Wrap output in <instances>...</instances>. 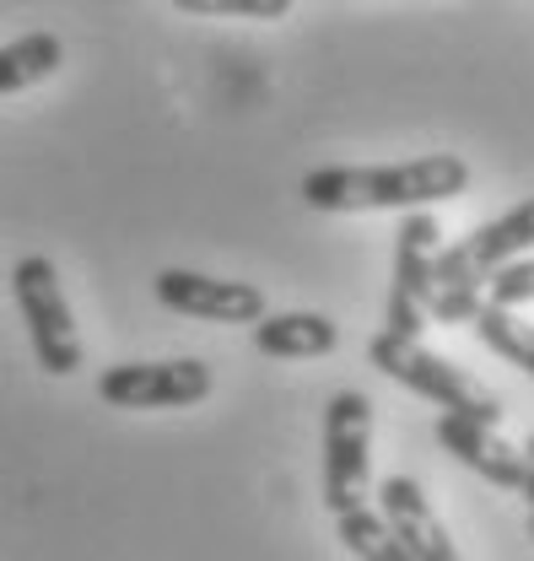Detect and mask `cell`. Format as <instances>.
Here are the masks:
<instances>
[{
  "label": "cell",
  "mask_w": 534,
  "mask_h": 561,
  "mask_svg": "<svg viewBox=\"0 0 534 561\" xmlns=\"http://www.w3.org/2000/svg\"><path fill=\"white\" fill-rule=\"evenodd\" d=\"M367 362H373L384 378L405 383L410 394H421V400H432L438 411H448V416L480 421V426H502V400H497L486 383H475L465 367L443 362L438 351H427L421 341H410V335L378 330V335L367 341Z\"/></svg>",
  "instance_id": "cell-3"
},
{
  "label": "cell",
  "mask_w": 534,
  "mask_h": 561,
  "mask_svg": "<svg viewBox=\"0 0 534 561\" xmlns=\"http://www.w3.org/2000/svg\"><path fill=\"white\" fill-rule=\"evenodd\" d=\"M254 346L265 356H286V362L330 356L340 346V324L325 313H265V319H254Z\"/></svg>",
  "instance_id": "cell-11"
},
{
  "label": "cell",
  "mask_w": 534,
  "mask_h": 561,
  "mask_svg": "<svg viewBox=\"0 0 534 561\" xmlns=\"http://www.w3.org/2000/svg\"><path fill=\"white\" fill-rule=\"evenodd\" d=\"M216 378L201 356H173V362H120L103 367L98 400L114 411H179L211 400Z\"/></svg>",
  "instance_id": "cell-6"
},
{
  "label": "cell",
  "mask_w": 534,
  "mask_h": 561,
  "mask_svg": "<svg viewBox=\"0 0 534 561\" xmlns=\"http://www.w3.org/2000/svg\"><path fill=\"white\" fill-rule=\"evenodd\" d=\"M519 491H524V502L534 507V465H530V476H524V486H519Z\"/></svg>",
  "instance_id": "cell-17"
},
{
  "label": "cell",
  "mask_w": 534,
  "mask_h": 561,
  "mask_svg": "<svg viewBox=\"0 0 534 561\" xmlns=\"http://www.w3.org/2000/svg\"><path fill=\"white\" fill-rule=\"evenodd\" d=\"M157 302L184 313V319H205V324H254L265 319L270 302L254 280H221L201 276V271H157L151 280Z\"/></svg>",
  "instance_id": "cell-8"
},
{
  "label": "cell",
  "mask_w": 534,
  "mask_h": 561,
  "mask_svg": "<svg viewBox=\"0 0 534 561\" xmlns=\"http://www.w3.org/2000/svg\"><path fill=\"white\" fill-rule=\"evenodd\" d=\"M469 324H475V335L497 351L502 362H513L519 373L534 378V324H524L513 308H497V302H480V313Z\"/></svg>",
  "instance_id": "cell-14"
},
{
  "label": "cell",
  "mask_w": 534,
  "mask_h": 561,
  "mask_svg": "<svg viewBox=\"0 0 534 561\" xmlns=\"http://www.w3.org/2000/svg\"><path fill=\"white\" fill-rule=\"evenodd\" d=\"M534 254V195L502 210L497 221L475 227L465 243L438 249L432 254V276H427V319L432 324H469L486 302V280L502 265Z\"/></svg>",
  "instance_id": "cell-2"
},
{
  "label": "cell",
  "mask_w": 534,
  "mask_h": 561,
  "mask_svg": "<svg viewBox=\"0 0 534 561\" xmlns=\"http://www.w3.org/2000/svg\"><path fill=\"white\" fill-rule=\"evenodd\" d=\"M486 286H491L486 302H497V308H524V302H534V254L513 260V265H502Z\"/></svg>",
  "instance_id": "cell-16"
},
{
  "label": "cell",
  "mask_w": 534,
  "mask_h": 561,
  "mask_svg": "<svg viewBox=\"0 0 534 561\" xmlns=\"http://www.w3.org/2000/svg\"><path fill=\"white\" fill-rule=\"evenodd\" d=\"M60 60H66V44H60L55 33H22L16 44L0 49V98L49 81V76L60 70Z\"/></svg>",
  "instance_id": "cell-12"
},
{
  "label": "cell",
  "mask_w": 534,
  "mask_h": 561,
  "mask_svg": "<svg viewBox=\"0 0 534 561\" xmlns=\"http://www.w3.org/2000/svg\"><path fill=\"white\" fill-rule=\"evenodd\" d=\"M438 221L427 210H410L395 232V280H389V308H384V330L421 341L427 330V276H432V254H438Z\"/></svg>",
  "instance_id": "cell-7"
},
{
  "label": "cell",
  "mask_w": 534,
  "mask_h": 561,
  "mask_svg": "<svg viewBox=\"0 0 534 561\" xmlns=\"http://www.w3.org/2000/svg\"><path fill=\"white\" fill-rule=\"evenodd\" d=\"M438 443L459 459V465H469L475 476H486L491 486L502 491H519L524 486V476H530V454L524 448H513L497 426H480V421H465V416H438Z\"/></svg>",
  "instance_id": "cell-9"
},
{
  "label": "cell",
  "mask_w": 534,
  "mask_h": 561,
  "mask_svg": "<svg viewBox=\"0 0 534 561\" xmlns=\"http://www.w3.org/2000/svg\"><path fill=\"white\" fill-rule=\"evenodd\" d=\"M11 297H16V313L27 324V341L44 373L70 378L81 367V335H76V319H70L66 286L49 254H27L11 265Z\"/></svg>",
  "instance_id": "cell-4"
},
{
  "label": "cell",
  "mask_w": 534,
  "mask_h": 561,
  "mask_svg": "<svg viewBox=\"0 0 534 561\" xmlns=\"http://www.w3.org/2000/svg\"><path fill=\"white\" fill-rule=\"evenodd\" d=\"M530 540H534V507H530Z\"/></svg>",
  "instance_id": "cell-19"
},
{
  "label": "cell",
  "mask_w": 534,
  "mask_h": 561,
  "mask_svg": "<svg viewBox=\"0 0 534 561\" xmlns=\"http://www.w3.org/2000/svg\"><path fill=\"white\" fill-rule=\"evenodd\" d=\"M334 529H340L345 551H351L356 561H416L410 551H405V540L395 535V524H389L378 507H367V502L334 513Z\"/></svg>",
  "instance_id": "cell-13"
},
{
  "label": "cell",
  "mask_w": 534,
  "mask_h": 561,
  "mask_svg": "<svg viewBox=\"0 0 534 561\" xmlns=\"http://www.w3.org/2000/svg\"><path fill=\"white\" fill-rule=\"evenodd\" d=\"M373 481V400L340 389L325 411V507L345 513L367 502Z\"/></svg>",
  "instance_id": "cell-5"
},
{
  "label": "cell",
  "mask_w": 534,
  "mask_h": 561,
  "mask_svg": "<svg viewBox=\"0 0 534 561\" xmlns=\"http://www.w3.org/2000/svg\"><path fill=\"white\" fill-rule=\"evenodd\" d=\"M524 454H530V465H534V432H530V443H524Z\"/></svg>",
  "instance_id": "cell-18"
},
{
  "label": "cell",
  "mask_w": 534,
  "mask_h": 561,
  "mask_svg": "<svg viewBox=\"0 0 534 561\" xmlns=\"http://www.w3.org/2000/svg\"><path fill=\"white\" fill-rule=\"evenodd\" d=\"M469 190V162L454 151L384 162V168H314L303 201L314 210H427Z\"/></svg>",
  "instance_id": "cell-1"
},
{
  "label": "cell",
  "mask_w": 534,
  "mask_h": 561,
  "mask_svg": "<svg viewBox=\"0 0 534 561\" xmlns=\"http://www.w3.org/2000/svg\"><path fill=\"white\" fill-rule=\"evenodd\" d=\"M378 513L395 524V535L405 540V551L416 561H465L459 546L448 540L438 507L427 502V491L416 486L410 476H389V481L378 486Z\"/></svg>",
  "instance_id": "cell-10"
},
{
  "label": "cell",
  "mask_w": 534,
  "mask_h": 561,
  "mask_svg": "<svg viewBox=\"0 0 534 561\" xmlns=\"http://www.w3.org/2000/svg\"><path fill=\"white\" fill-rule=\"evenodd\" d=\"M190 16H254V22H275L292 11V0H173Z\"/></svg>",
  "instance_id": "cell-15"
}]
</instances>
